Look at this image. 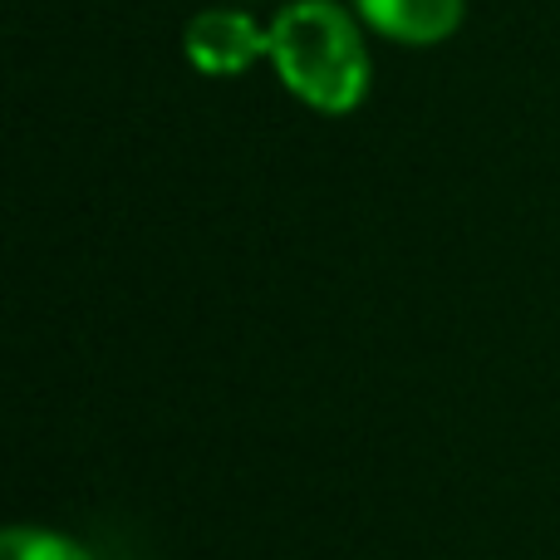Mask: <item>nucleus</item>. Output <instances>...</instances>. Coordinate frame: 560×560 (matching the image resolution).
Wrapping results in <instances>:
<instances>
[{
    "label": "nucleus",
    "mask_w": 560,
    "mask_h": 560,
    "mask_svg": "<svg viewBox=\"0 0 560 560\" xmlns=\"http://www.w3.org/2000/svg\"><path fill=\"white\" fill-rule=\"evenodd\" d=\"M280 84L319 114H354L369 94V55L354 20L335 0H295L271 25Z\"/></svg>",
    "instance_id": "1"
},
{
    "label": "nucleus",
    "mask_w": 560,
    "mask_h": 560,
    "mask_svg": "<svg viewBox=\"0 0 560 560\" xmlns=\"http://www.w3.org/2000/svg\"><path fill=\"white\" fill-rule=\"evenodd\" d=\"M187 59H192L202 74H242V69H252L261 55H271V30H256L246 15H236V10H207V15H197L192 25H187Z\"/></svg>",
    "instance_id": "2"
},
{
    "label": "nucleus",
    "mask_w": 560,
    "mask_h": 560,
    "mask_svg": "<svg viewBox=\"0 0 560 560\" xmlns=\"http://www.w3.org/2000/svg\"><path fill=\"white\" fill-rule=\"evenodd\" d=\"M359 15L398 45H443L463 25L467 0H354Z\"/></svg>",
    "instance_id": "3"
},
{
    "label": "nucleus",
    "mask_w": 560,
    "mask_h": 560,
    "mask_svg": "<svg viewBox=\"0 0 560 560\" xmlns=\"http://www.w3.org/2000/svg\"><path fill=\"white\" fill-rule=\"evenodd\" d=\"M0 560H94V556L55 532H39V526H10L0 536Z\"/></svg>",
    "instance_id": "4"
}]
</instances>
